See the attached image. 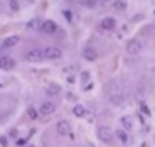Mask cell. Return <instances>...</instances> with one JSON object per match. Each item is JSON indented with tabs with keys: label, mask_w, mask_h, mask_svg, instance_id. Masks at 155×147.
Instances as JSON below:
<instances>
[{
	"label": "cell",
	"mask_w": 155,
	"mask_h": 147,
	"mask_svg": "<svg viewBox=\"0 0 155 147\" xmlns=\"http://www.w3.org/2000/svg\"><path fill=\"white\" fill-rule=\"evenodd\" d=\"M25 61L29 63H41L46 56H44V49H29L25 54H24Z\"/></svg>",
	"instance_id": "6da1fadb"
},
{
	"label": "cell",
	"mask_w": 155,
	"mask_h": 147,
	"mask_svg": "<svg viewBox=\"0 0 155 147\" xmlns=\"http://www.w3.org/2000/svg\"><path fill=\"white\" fill-rule=\"evenodd\" d=\"M113 137H115V132H111L110 127H100L98 128V139H100L101 142L110 144L113 140Z\"/></svg>",
	"instance_id": "7a4b0ae2"
},
{
	"label": "cell",
	"mask_w": 155,
	"mask_h": 147,
	"mask_svg": "<svg viewBox=\"0 0 155 147\" xmlns=\"http://www.w3.org/2000/svg\"><path fill=\"white\" fill-rule=\"evenodd\" d=\"M127 53L128 54H140L142 53V43H140L138 39H132V41H128L127 43Z\"/></svg>",
	"instance_id": "3957f363"
},
{
	"label": "cell",
	"mask_w": 155,
	"mask_h": 147,
	"mask_svg": "<svg viewBox=\"0 0 155 147\" xmlns=\"http://www.w3.org/2000/svg\"><path fill=\"white\" fill-rule=\"evenodd\" d=\"M56 132L62 137L71 135V124L68 122V120H59L58 125H56Z\"/></svg>",
	"instance_id": "277c9868"
},
{
	"label": "cell",
	"mask_w": 155,
	"mask_h": 147,
	"mask_svg": "<svg viewBox=\"0 0 155 147\" xmlns=\"http://www.w3.org/2000/svg\"><path fill=\"white\" fill-rule=\"evenodd\" d=\"M125 98H127V93L123 91V90H113L111 93H110V101L115 105H121L125 101Z\"/></svg>",
	"instance_id": "5b68a950"
},
{
	"label": "cell",
	"mask_w": 155,
	"mask_h": 147,
	"mask_svg": "<svg viewBox=\"0 0 155 147\" xmlns=\"http://www.w3.org/2000/svg\"><path fill=\"white\" fill-rule=\"evenodd\" d=\"M39 112L42 115H51V113L56 112V103L54 101H42L41 107H39Z\"/></svg>",
	"instance_id": "8992f818"
},
{
	"label": "cell",
	"mask_w": 155,
	"mask_h": 147,
	"mask_svg": "<svg viewBox=\"0 0 155 147\" xmlns=\"http://www.w3.org/2000/svg\"><path fill=\"white\" fill-rule=\"evenodd\" d=\"M61 49H59V47H46V49H44V56H46V59H52V61H54V59H59L61 58Z\"/></svg>",
	"instance_id": "52a82bcc"
},
{
	"label": "cell",
	"mask_w": 155,
	"mask_h": 147,
	"mask_svg": "<svg viewBox=\"0 0 155 147\" xmlns=\"http://www.w3.org/2000/svg\"><path fill=\"white\" fill-rule=\"evenodd\" d=\"M14 66H15V61L10 56H2V59H0V68L2 70L10 71V70H14Z\"/></svg>",
	"instance_id": "ba28073f"
},
{
	"label": "cell",
	"mask_w": 155,
	"mask_h": 147,
	"mask_svg": "<svg viewBox=\"0 0 155 147\" xmlns=\"http://www.w3.org/2000/svg\"><path fill=\"white\" fill-rule=\"evenodd\" d=\"M101 29H105V31H113L116 26V20L113 19V17H105V19L101 20Z\"/></svg>",
	"instance_id": "9c48e42d"
},
{
	"label": "cell",
	"mask_w": 155,
	"mask_h": 147,
	"mask_svg": "<svg viewBox=\"0 0 155 147\" xmlns=\"http://www.w3.org/2000/svg\"><path fill=\"white\" fill-rule=\"evenodd\" d=\"M83 58H84L86 61H94V59L98 58L96 49H93V47H84V49H83Z\"/></svg>",
	"instance_id": "30bf717a"
},
{
	"label": "cell",
	"mask_w": 155,
	"mask_h": 147,
	"mask_svg": "<svg viewBox=\"0 0 155 147\" xmlns=\"http://www.w3.org/2000/svg\"><path fill=\"white\" fill-rule=\"evenodd\" d=\"M44 27V22L42 20H39V19H32L27 22V29L29 31H42Z\"/></svg>",
	"instance_id": "8fae6325"
},
{
	"label": "cell",
	"mask_w": 155,
	"mask_h": 147,
	"mask_svg": "<svg viewBox=\"0 0 155 147\" xmlns=\"http://www.w3.org/2000/svg\"><path fill=\"white\" fill-rule=\"evenodd\" d=\"M19 41H20L19 36H10V37L4 39V43H2V49H4V47H14V46H17V44H19Z\"/></svg>",
	"instance_id": "7c38bea8"
},
{
	"label": "cell",
	"mask_w": 155,
	"mask_h": 147,
	"mask_svg": "<svg viewBox=\"0 0 155 147\" xmlns=\"http://www.w3.org/2000/svg\"><path fill=\"white\" fill-rule=\"evenodd\" d=\"M44 32H47V34H54L56 31H58V26H56L54 20H44V27H42Z\"/></svg>",
	"instance_id": "4fadbf2b"
},
{
	"label": "cell",
	"mask_w": 155,
	"mask_h": 147,
	"mask_svg": "<svg viewBox=\"0 0 155 147\" xmlns=\"http://www.w3.org/2000/svg\"><path fill=\"white\" fill-rule=\"evenodd\" d=\"M115 135L118 137V140H120L121 144H128V130H123V128H120V130L115 132Z\"/></svg>",
	"instance_id": "5bb4252c"
},
{
	"label": "cell",
	"mask_w": 155,
	"mask_h": 147,
	"mask_svg": "<svg viewBox=\"0 0 155 147\" xmlns=\"http://www.w3.org/2000/svg\"><path fill=\"white\" fill-rule=\"evenodd\" d=\"M59 91H61V86L59 85H49V88H47V95H51V97H56V95H59Z\"/></svg>",
	"instance_id": "9a60e30c"
},
{
	"label": "cell",
	"mask_w": 155,
	"mask_h": 147,
	"mask_svg": "<svg viewBox=\"0 0 155 147\" xmlns=\"http://www.w3.org/2000/svg\"><path fill=\"white\" fill-rule=\"evenodd\" d=\"M73 112H74V115H76V117H83L86 113V108L83 107V105H76V107L73 108Z\"/></svg>",
	"instance_id": "2e32d148"
},
{
	"label": "cell",
	"mask_w": 155,
	"mask_h": 147,
	"mask_svg": "<svg viewBox=\"0 0 155 147\" xmlns=\"http://www.w3.org/2000/svg\"><path fill=\"white\" fill-rule=\"evenodd\" d=\"M121 125H123L125 127V130H130V128H132V118H130V117H123V118H121Z\"/></svg>",
	"instance_id": "e0dca14e"
},
{
	"label": "cell",
	"mask_w": 155,
	"mask_h": 147,
	"mask_svg": "<svg viewBox=\"0 0 155 147\" xmlns=\"http://www.w3.org/2000/svg\"><path fill=\"white\" fill-rule=\"evenodd\" d=\"M113 9H116V10H125L127 9V2H113Z\"/></svg>",
	"instance_id": "ac0fdd59"
},
{
	"label": "cell",
	"mask_w": 155,
	"mask_h": 147,
	"mask_svg": "<svg viewBox=\"0 0 155 147\" xmlns=\"http://www.w3.org/2000/svg\"><path fill=\"white\" fill-rule=\"evenodd\" d=\"M8 7H10L12 12H19L20 4H19V2H15V0H12V2H8Z\"/></svg>",
	"instance_id": "d6986e66"
},
{
	"label": "cell",
	"mask_w": 155,
	"mask_h": 147,
	"mask_svg": "<svg viewBox=\"0 0 155 147\" xmlns=\"http://www.w3.org/2000/svg\"><path fill=\"white\" fill-rule=\"evenodd\" d=\"M62 12H64V17H66V19L71 22V20H73V12H71V10H68V9H66V10H62Z\"/></svg>",
	"instance_id": "ffe728a7"
},
{
	"label": "cell",
	"mask_w": 155,
	"mask_h": 147,
	"mask_svg": "<svg viewBox=\"0 0 155 147\" xmlns=\"http://www.w3.org/2000/svg\"><path fill=\"white\" fill-rule=\"evenodd\" d=\"M83 5H86V7H91V9L98 7V4H96V2H83Z\"/></svg>",
	"instance_id": "44dd1931"
},
{
	"label": "cell",
	"mask_w": 155,
	"mask_h": 147,
	"mask_svg": "<svg viewBox=\"0 0 155 147\" xmlns=\"http://www.w3.org/2000/svg\"><path fill=\"white\" fill-rule=\"evenodd\" d=\"M27 113H29V115H31V117H32V118H35V117H37V113H35V110H34V108H32V107H31V108H29V110H27Z\"/></svg>",
	"instance_id": "7402d4cb"
},
{
	"label": "cell",
	"mask_w": 155,
	"mask_h": 147,
	"mask_svg": "<svg viewBox=\"0 0 155 147\" xmlns=\"http://www.w3.org/2000/svg\"><path fill=\"white\" fill-rule=\"evenodd\" d=\"M0 144H2V147H7V139L2 137V139H0Z\"/></svg>",
	"instance_id": "603a6c76"
}]
</instances>
